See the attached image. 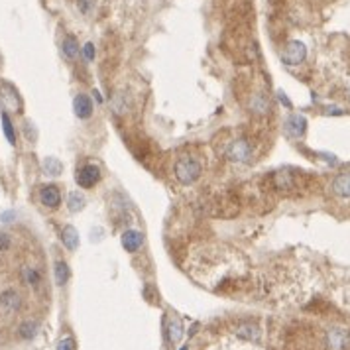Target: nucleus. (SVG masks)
<instances>
[{
  "label": "nucleus",
  "instance_id": "obj_1",
  "mask_svg": "<svg viewBox=\"0 0 350 350\" xmlns=\"http://www.w3.org/2000/svg\"><path fill=\"white\" fill-rule=\"evenodd\" d=\"M173 171H175V179L181 185H193L201 177L203 167L193 158H181V160H177Z\"/></svg>",
  "mask_w": 350,
  "mask_h": 350
},
{
  "label": "nucleus",
  "instance_id": "obj_2",
  "mask_svg": "<svg viewBox=\"0 0 350 350\" xmlns=\"http://www.w3.org/2000/svg\"><path fill=\"white\" fill-rule=\"evenodd\" d=\"M22 307V299L18 291L6 289L0 293V319H12Z\"/></svg>",
  "mask_w": 350,
  "mask_h": 350
},
{
  "label": "nucleus",
  "instance_id": "obj_3",
  "mask_svg": "<svg viewBox=\"0 0 350 350\" xmlns=\"http://www.w3.org/2000/svg\"><path fill=\"white\" fill-rule=\"evenodd\" d=\"M226 158L230 162H236V164H250L252 158H254V149L250 146V142L246 140H236L232 142L228 149H226Z\"/></svg>",
  "mask_w": 350,
  "mask_h": 350
},
{
  "label": "nucleus",
  "instance_id": "obj_4",
  "mask_svg": "<svg viewBox=\"0 0 350 350\" xmlns=\"http://www.w3.org/2000/svg\"><path fill=\"white\" fill-rule=\"evenodd\" d=\"M305 59H307V47H305V43L299 41V39L289 41V43L285 45L283 54H281V61H283L285 65H289V67L303 63Z\"/></svg>",
  "mask_w": 350,
  "mask_h": 350
},
{
  "label": "nucleus",
  "instance_id": "obj_5",
  "mask_svg": "<svg viewBox=\"0 0 350 350\" xmlns=\"http://www.w3.org/2000/svg\"><path fill=\"white\" fill-rule=\"evenodd\" d=\"M75 181L79 187L83 189H91L94 185L101 181V169L92 164H87V166L79 167L77 173H75Z\"/></svg>",
  "mask_w": 350,
  "mask_h": 350
},
{
  "label": "nucleus",
  "instance_id": "obj_6",
  "mask_svg": "<svg viewBox=\"0 0 350 350\" xmlns=\"http://www.w3.org/2000/svg\"><path fill=\"white\" fill-rule=\"evenodd\" d=\"M283 132L293 140L303 138L307 132V118L303 114H289L283 122Z\"/></svg>",
  "mask_w": 350,
  "mask_h": 350
},
{
  "label": "nucleus",
  "instance_id": "obj_7",
  "mask_svg": "<svg viewBox=\"0 0 350 350\" xmlns=\"http://www.w3.org/2000/svg\"><path fill=\"white\" fill-rule=\"evenodd\" d=\"M327 346L329 350H346L350 346V332L340 327H332L327 331Z\"/></svg>",
  "mask_w": 350,
  "mask_h": 350
},
{
  "label": "nucleus",
  "instance_id": "obj_8",
  "mask_svg": "<svg viewBox=\"0 0 350 350\" xmlns=\"http://www.w3.org/2000/svg\"><path fill=\"white\" fill-rule=\"evenodd\" d=\"M39 201L47 209H57L61 205V193L56 185H43L39 191Z\"/></svg>",
  "mask_w": 350,
  "mask_h": 350
},
{
  "label": "nucleus",
  "instance_id": "obj_9",
  "mask_svg": "<svg viewBox=\"0 0 350 350\" xmlns=\"http://www.w3.org/2000/svg\"><path fill=\"white\" fill-rule=\"evenodd\" d=\"M73 111L77 118L87 120V118H91L92 111H94V105H92V101L87 94H77L73 101Z\"/></svg>",
  "mask_w": 350,
  "mask_h": 350
},
{
  "label": "nucleus",
  "instance_id": "obj_10",
  "mask_svg": "<svg viewBox=\"0 0 350 350\" xmlns=\"http://www.w3.org/2000/svg\"><path fill=\"white\" fill-rule=\"evenodd\" d=\"M2 101H4V105L10 111H16V112L22 111V103H20L18 91H16L14 85H10V83H4L2 85Z\"/></svg>",
  "mask_w": 350,
  "mask_h": 350
},
{
  "label": "nucleus",
  "instance_id": "obj_11",
  "mask_svg": "<svg viewBox=\"0 0 350 350\" xmlns=\"http://www.w3.org/2000/svg\"><path fill=\"white\" fill-rule=\"evenodd\" d=\"M142 244H144V236L138 230H126L122 234V246H124V250L130 252V254H136L142 248Z\"/></svg>",
  "mask_w": 350,
  "mask_h": 350
},
{
  "label": "nucleus",
  "instance_id": "obj_12",
  "mask_svg": "<svg viewBox=\"0 0 350 350\" xmlns=\"http://www.w3.org/2000/svg\"><path fill=\"white\" fill-rule=\"evenodd\" d=\"M166 332H167V340H169L171 344H177V342L181 340V336H183V323H181V319H179L177 315L169 317Z\"/></svg>",
  "mask_w": 350,
  "mask_h": 350
},
{
  "label": "nucleus",
  "instance_id": "obj_13",
  "mask_svg": "<svg viewBox=\"0 0 350 350\" xmlns=\"http://www.w3.org/2000/svg\"><path fill=\"white\" fill-rule=\"evenodd\" d=\"M332 193L338 197H350V173H340L332 181Z\"/></svg>",
  "mask_w": 350,
  "mask_h": 350
},
{
  "label": "nucleus",
  "instance_id": "obj_14",
  "mask_svg": "<svg viewBox=\"0 0 350 350\" xmlns=\"http://www.w3.org/2000/svg\"><path fill=\"white\" fill-rule=\"evenodd\" d=\"M61 242H63V246H65L67 250H77V246H79V234H77L75 226L67 224V226L61 230Z\"/></svg>",
  "mask_w": 350,
  "mask_h": 350
},
{
  "label": "nucleus",
  "instance_id": "obj_15",
  "mask_svg": "<svg viewBox=\"0 0 350 350\" xmlns=\"http://www.w3.org/2000/svg\"><path fill=\"white\" fill-rule=\"evenodd\" d=\"M22 277L30 287H39V283H41V274L34 266H24L22 268Z\"/></svg>",
  "mask_w": 350,
  "mask_h": 350
},
{
  "label": "nucleus",
  "instance_id": "obj_16",
  "mask_svg": "<svg viewBox=\"0 0 350 350\" xmlns=\"http://www.w3.org/2000/svg\"><path fill=\"white\" fill-rule=\"evenodd\" d=\"M61 54L67 57V59H75L79 56V43L73 36H65L61 41Z\"/></svg>",
  "mask_w": 350,
  "mask_h": 350
},
{
  "label": "nucleus",
  "instance_id": "obj_17",
  "mask_svg": "<svg viewBox=\"0 0 350 350\" xmlns=\"http://www.w3.org/2000/svg\"><path fill=\"white\" fill-rule=\"evenodd\" d=\"M236 336L244 338V340H260V329L252 323H246V325H240L236 329Z\"/></svg>",
  "mask_w": 350,
  "mask_h": 350
},
{
  "label": "nucleus",
  "instance_id": "obj_18",
  "mask_svg": "<svg viewBox=\"0 0 350 350\" xmlns=\"http://www.w3.org/2000/svg\"><path fill=\"white\" fill-rule=\"evenodd\" d=\"M0 120H2V130H4V136H6L8 144H12V146H14V144H16V128H14L12 120H10V116H8L6 112H2Z\"/></svg>",
  "mask_w": 350,
  "mask_h": 350
},
{
  "label": "nucleus",
  "instance_id": "obj_19",
  "mask_svg": "<svg viewBox=\"0 0 350 350\" xmlns=\"http://www.w3.org/2000/svg\"><path fill=\"white\" fill-rule=\"evenodd\" d=\"M43 171H45V175L57 177V175H61V171H63V164H61L57 158L49 156V158L43 160Z\"/></svg>",
  "mask_w": 350,
  "mask_h": 350
},
{
  "label": "nucleus",
  "instance_id": "obj_20",
  "mask_svg": "<svg viewBox=\"0 0 350 350\" xmlns=\"http://www.w3.org/2000/svg\"><path fill=\"white\" fill-rule=\"evenodd\" d=\"M295 183L293 175L289 173V171H277L276 175H274V185H276V189H291Z\"/></svg>",
  "mask_w": 350,
  "mask_h": 350
},
{
  "label": "nucleus",
  "instance_id": "obj_21",
  "mask_svg": "<svg viewBox=\"0 0 350 350\" xmlns=\"http://www.w3.org/2000/svg\"><path fill=\"white\" fill-rule=\"evenodd\" d=\"M69 276H71V272H69L67 262H65V260H57V262H56V281H57V285H65V283L69 281Z\"/></svg>",
  "mask_w": 350,
  "mask_h": 350
},
{
  "label": "nucleus",
  "instance_id": "obj_22",
  "mask_svg": "<svg viewBox=\"0 0 350 350\" xmlns=\"http://www.w3.org/2000/svg\"><path fill=\"white\" fill-rule=\"evenodd\" d=\"M37 332V323L36 321H24L18 327V336L24 340H32Z\"/></svg>",
  "mask_w": 350,
  "mask_h": 350
},
{
  "label": "nucleus",
  "instance_id": "obj_23",
  "mask_svg": "<svg viewBox=\"0 0 350 350\" xmlns=\"http://www.w3.org/2000/svg\"><path fill=\"white\" fill-rule=\"evenodd\" d=\"M85 197L79 193V191H73V193H69V199H67V209L71 211V213H79V211H83L85 209Z\"/></svg>",
  "mask_w": 350,
  "mask_h": 350
},
{
  "label": "nucleus",
  "instance_id": "obj_24",
  "mask_svg": "<svg viewBox=\"0 0 350 350\" xmlns=\"http://www.w3.org/2000/svg\"><path fill=\"white\" fill-rule=\"evenodd\" d=\"M250 109L254 112H258V114H264V112L270 111V103H268V98L264 94H254L252 101H250Z\"/></svg>",
  "mask_w": 350,
  "mask_h": 350
},
{
  "label": "nucleus",
  "instance_id": "obj_25",
  "mask_svg": "<svg viewBox=\"0 0 350 350\" xmlns=\"http://www.w3.org/2000/svg\"><path fill=\"white\" fill-rule=\"evenodd\" d=\"M57 350H77L75 340L71 338V336H63V338L57 342Z\"/></svg>",
  "mask_w": 350,
  "mask_h": 350
},
{
  "label": "nucleus",
  "instance_id": "obj_26",
  "mask_svg": "<svg viewBox=\"0 0 350 350\" xmlns=\"http://www.w3.org/2000/svg\"><path fill=\"white\" fill-rule=\"evenodd\" d=\"M10 246H12V240H10V236H8L6 232H0V254H2V252H8V250H10Z\"/></svg>",
  "mask_w": 350,
  "mask_h": 350
},
{
  "label": "nucleus",
  "instance_id": "obj_27",
  "mask_svg": "<svg viewBox=\"0 0 350 350\" xmlns=\"http://www.w3.org/2000/svg\"><path fill=\"white\" fill-rule=\"evenodd\" d=\"M94 54H96V52H94V43L87 41V43L83 45V56H85V59H87V61H92V59H94Z\"/></svg>",
  "mask_w": 350,
  "mask_h": 350
},
{
  "label": "nucleus",
  "instance_id": "obj_28",
  "mask_svg": "<svg viewBox=\"0 0 350 350\" xmlns=\"http://www.w3.org/2000/svg\"><path fill=\"white\" fill-rule=\"evenodd\" d=\"M92 4H94V0H77V6H79V10L83 14H89L91 12Z\"/></svg>",
  "mask_w": 350,
  "mask_h": 350
},
{
  "label": "nucleus",
  "instance_id": "obj_29",
  "mask_svg": "<svg viewBox=\"0 0 350 350\" xmlns=\"http://www.w3.org/2000/svg\"><path fill=\"white\" fill-rule=\"evenodd\" d=\"M12 217H14V213H12V211H8V213H4L0 219H2V222H10V219H12Z\"/></svg>",
  "mask_w": 350,
  "mask_h": 350
},
{
  "label": "nucleus",
  "instance_id": "obj_30",
  "mask_svg": "<svg viewBox=\"0 0 350 350\" xmlns=\"http://www.w3.org/2000/svg\"><path fill=\"white\" fill-rule=\"evenodd\" d=\"M181 350H187V346H183V348H181Z\"/></svg>",
  "mask_w": 350,
  "mask_h": 350
},
{
  "label": "nucleus",
  "instance_id": "obj_31",
  "mask_svg": "<svg viewBox=\"0 0 350 350\" xmlns=\"http://www.w3.org/2000/svg\"><path fill=\"white\" fill-rule=\"evenodd\" d=\"M348 91H350V89H348Z\"/></svg>",
  "mask_w": 350,
  "mask_h": 350
}]
</instances>
